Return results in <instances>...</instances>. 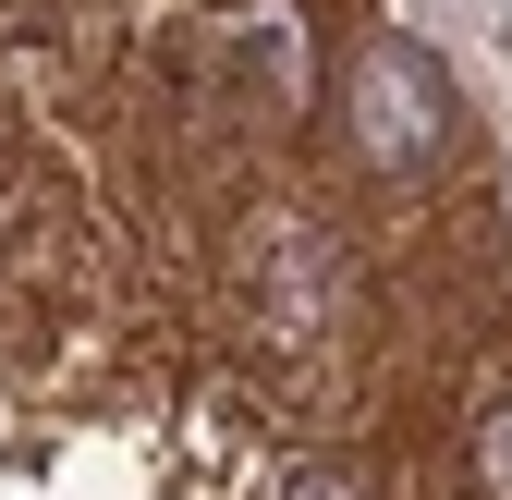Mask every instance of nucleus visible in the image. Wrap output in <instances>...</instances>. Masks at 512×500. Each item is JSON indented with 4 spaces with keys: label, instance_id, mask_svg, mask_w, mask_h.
<instances>
[{
    "label": "nucleus",
    "instance_id": "f257e3e1",
    "mask_svg": "<svg viewBox=\"0 0 512 500\" xmlns=\"http://www.w3.org/2000/svg\"><path fill=\"white\" fill-rule=\"evenodd\" d=\"M220 305L256 366H317L354 330V269H342V232L317 208H244L220 244Z\"/></svg>",
    "mask_w": 512,
    "mask_h": 500
},
{
    "label": "nucleus",
    "instance_id": "f03ea898",
    "mask_svg": "<svg viewBox=\"0 0 512 500\" xmlns=\"http://www.w3.org/2000/svg\"><path fill=\"white\" fill-rule=\"evenodd\" d=\"M317 135H330L366 183H427L464 147V98L439 74L427 37H354L330 74H317Z\"/></svg>",
    "mask_w": 512,
    "mask_h": 500
},
{
    "label": "nucleus",
    "instance_id": "7ed1b4c3",
    "mask_svg": "<svg viewBox=\"0 0 512 500\" xmlns=\"http://www.w3.org/2000/svg\"><path fill=\"white\" fill-rule=\"evenodd\" d=\"M196 74H208V98H220V122H317V37H305V13L293 0H256V13H232V25H208L196 37Z\"/></svg>",
    "mask_w": 512,
    "mask_h": 500
},
{
    "label": "nucleus",
    "instance_id": "20e7f679",
    "mask_svg": "<svg viewBox=\"0 0 512 500\" xmlns=\"http://www.w3.org/2000/svg\"><path fill=\"white\" fill-rule=\"evenodd\" d=\"M464 476H476V500H512V391L476 403V427H464Z\"/></svg>",
    "mask_w": 512,
    "mask_h": 500
},
{
    "label": "nucleus",
    "instance_id": "39448f33",
    "mask_svg": "<svg viewBox=\"0 0 512 500\" xmlns=\"http://www.w3.org/2000/svg\"><path fill=\"white\" fill-rule=\"evenodd\" d=\"M269 500H378V488H366L354 464H281V476H269Z\"/></svg>",
    "mask_w": 512,
    "mask_h": 500
}]
</instances>
